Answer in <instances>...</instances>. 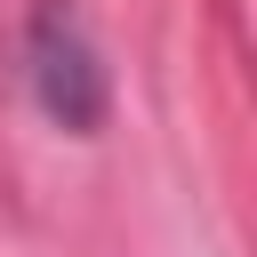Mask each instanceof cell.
Wrapping results in <instances>:
<instances>
[{
  "label": "cell",
  "mask_w": 257,
  "mask_h": 257,
  "mask_svg": "<svg viewBox=\"0 0 257 257\" xmlns=\"http://www.w3.org/2000/svg\"><path fill=\"white\" fill-rule=\"evenodd\" d=\"M24 56H32V96L48 104V120L64 128H96L104 120V64H96V40L88 24L72 16V0H40L32 8V32H24Z\"/></svg>",
  "instance_id": "1"
}]
</instances>
